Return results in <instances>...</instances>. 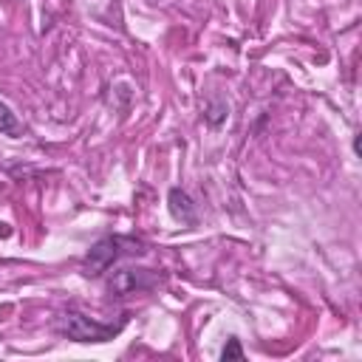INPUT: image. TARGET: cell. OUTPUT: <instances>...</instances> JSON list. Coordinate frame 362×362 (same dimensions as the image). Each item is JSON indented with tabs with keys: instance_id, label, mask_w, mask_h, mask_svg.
Wrapping results in <instances>:
<instances>
[{
	"instance_id": "cell-1",
	"label": "cell",
	"mask_w": 362,
	"mask_h": 362,
	"mask_svg": "<svg viewBox=\"0 0 362 362\" xmlns=\"http://www.w3.org/2000/svg\"><path fill=\"white\" fill-rule=\"evenodd\" d=\"M119 331H122V323L119 326H102V323H96V320H91L80 312H68L60 320V334L74 340V342H108Z\"/></svg>"
},
{
	"instance_id": "cell-2",
	"label": "cell",
	"mask_w": 362,
	"mask_h": 362,
	"mask_svg": "<svg viewBox=\"0 0 362 362\" xmlns=\"http://www.w3.org/2000/svg\"><path fill=\"white\" fill-rule=\"evenodd\" d=\"M128 241L125 238H102V241H96L93 246H91V252L85 255V275H102L105 269H111L114 266V261L122 255V246H125Z\"/></svg>"
},
{
	"instance_id": "cell-3",
	"label": "cell",
	"mask_w": 362,
	"mask_h": 362,
	"mask_svg": "<svg viewBox=\"0 0 362 362\" xmlns=\"http://www.w3.org/2000/svg\"><path fill=\"white\" fill-rule=\"evenodd\" d=\"M156 286V275H150L147 269H119L108 280V292L114 297H128L136 292H147Z\"/></svg>"
},
{
	"instance_id": "cell-4",
	"label": "cell",
	"mask_w": 362,
	"mask_h": 362,
	"mask_svg": "<svg viewBox=\"0 0 362 362\" xmlns=\"http://www.w3.org/2000/svg\"><path fill=\"white\" fill-rule=\"evenodd\" d=\"M167 204H170V216H173L179 224H184V227H195V224H198L195 204H193V198H190L181 187H173V190L167 193Z\"/></svg>"
},
{
	"instance_id": "cell-5",
	"label": "cell",
	"mask_w": 362,
	"mask_h": 362,
	"mask_svg": "<svg viewBox=\"0 0 362 362\" xmlns=\"http://www.w3.org/2000/svg\"><path fill=\"white\" fill-rule=\"evenodd\" d=\"M0 133L12 136V139H20V136H23V122L15 116V111L6 105V102H0Z\"/></svg>"
},
{
	"instance_id": "cell-6",
	"label": "cell",
	"mask_w": 362,
	"mask_h": 362,
	"mask_svg": "<svg viewBox=\"0 0 362 362\" xmlns=\"http://www.w3.org/2000/svg\"><path fill=\"white\" fill-rule=\"evenodd\" d=\"M224 119H227V105L224 102H213V105L206 108V122H210L213 128H218Z\"/></svg>"
},
{
	"instance_id": "cell-7",
	"label": "cell",
	"mask_w": 362,
	"mask_h": 362,
	"mask_svg": "<svg viewBox=\"0 0 362 362\" xmlns=\"http://www.w3.org/2000/svg\"><path fill=\"white\" fill-rule=\"evenodd\" d=\"M221 359H243L241 342H238V340H229V342L224 345V351H221Z\"/></svg>"
}]
</instances>
